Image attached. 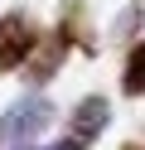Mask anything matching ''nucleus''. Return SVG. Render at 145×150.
<instances>
[{
	"label": "nucleus",
	"instance_id": "1",
	"mask_svg": "<svg viewBox=\"0 0 145 150\" xmlns=\"http://www.w3.org/2000/svg\"><path fill=\"white\" fill-rule=\"evenodd\" d=\"M53 126V102L48 97H19V102H10V111L0 116V145H29L34 136H44V131Z\"/></svg>",
	"mask_w": 145,
	"mask_h": 150
},
{
	"label": "nucleus",
	"instance_id": "8",
	"mask_svg": "<svg viewBox=\"0 0 145 150\" xmlns=\"http://www.w3.org/2000/svg\"><path fill=\"white\" fill-rule=\"evenodd\" d=\"M15 150H82L77 140H58V145H15Z\"/></svg>",
	"mask_w": 145,
	"mask_h": 150
},
{
	"label": "nucleus",
	"instance_id": "5",
	"mask_svg": "<svg viewBox=\"0 0 145 150\" xmlns=\"http://www.w3.org/2000/svg\"><path fill=\"white\" fill-rule=\"evenodd\" d=\"M58 29L68 34V44H73L77 53H92V49H97L92 24H87V5H82V0H68V5H63V15H58Z\"/></svg>",
	"mask_w": 145,
	"mask_h": 150
},
{
	"label": "nucleus",
	"instance_id": "4",
	"mask_svg": "<svg viewBox=\"0 0 145 150\" xmlns=\"http://www.w3.org/2000/svg\"><path fill=\"white\" fill-rule=\"evenodd\" d=\"M106 126H111V102L92 92V97H82V102L73 107V116H68V140H77V145L87 150Z\"/></svg>",
	"mask_w": 145,
	"mask_h": 150
},
{
	"label": "nucleus",
	"instance_id": "7",
	"mask_svg": "<svg viewBox=\"0 0 145 150\" xmlns=\"http://www.w3.org/2000/svg\"><path fill=\"white\" fill-rule=\"evenodd\" d=\"M140 24H145V5H126V10L121 15H116V24H111V34H116V39H131L135 44V34H140Z\"/></svg>",
	"mask_w": 145,
	"mask_h": 150
},
{
	"label": "nucleus",
	"instance_id": "9",
	"mask_svg": "<svg viewBox=\"0 0 145 150\" xmlns=\"http://www.w3.org/2000/svg\"><path fill=\"white\" fill-rule=\"evenodd\" d=\"M126 150H140V145H126Z\"/></svg>",
	"mask_w": 145,
	"mask_h": 150
},
{
	"label": "nucleus",
	"instance_id": "2",
	"mask_svg": "<svg viewBox=\"0 0 145 150\" xmlns=\"http://www.w3.org/2000/svg\"><path fill=\"white\" fill-rule=\"evenodd\" d=\"M39 34H44V24H39L29 10H10V15H0V78L24 68V58L34 53Z\"/></svg>",
	"mask_w": 145,
	"mask_h": 150
},
{
	"label": "nucleus",
	"instance_id": "6",
	"mask_svg": "<svg viewBox=\"0 0 145 150\" xmlns=\"http://www.w3.org/2000/svg\"><path fill=\"white\" fill-rule=\"evenodd\" d=\"M121 92L126 97H145V39H135L126 49V63H121Z\"/></svg>",
	"mask_w": 145,
	"mask_h": 150
},
{
	"label": "nucleus",
	"instance_id": "3",
	"mask_svg": "<svg viewBox=\"0 0 145 150\" xmlns=\"http://www.w3.org/2000/svg\"><path fill=\"white\" fill-rule=\"evenodd\" d=\"M68 49H73V44H68V34L58 29V24H53V29H44V34H39V44H34V53H29L24 68H19V73H24V82H29V87H44L48 78H58Z\"/></svg>",
	"mask_w": 145,
	"mask_h": 150
}]
</instances>
